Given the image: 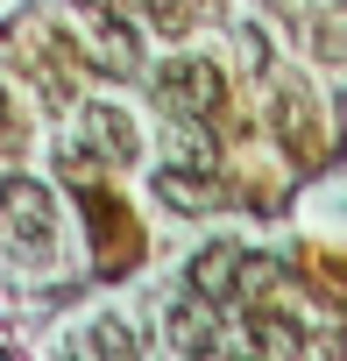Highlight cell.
<instances>
[{
  "label": "cell",
  "instance_id": "277c9868",
  "mask_svg": "<svg viewBox=\"0 0 347 361\" xmlns=\"http://www.w3.org/2000/svg\"><path fill=\"white\" fill-rule=\"evenodd\" d=\"M156 106L170 114V121H213L220 106H227V85H220V64L213 57H170L163 71H156Z\"/></svg>",
  "mask_w": 347,
  "mask_h": 361
},
{
  "label": "cell",
  "instance_id": "52a82bcc",
  "mask_svg": "<svg viewBox=\"0 0 347 361\" xmlns=\"http://www.w3.org/2000/svg\"><path fill=\"white\" fill-rule=\"evenodd\" d=\"M156 199L170 213H213L220 206V177L206 163H170V170H156Z\"/></svg>",
  "mask_w": 347,
  "mask_h": 361
},
{
  "label": "cell",
  "instance_id": "8fae6325",
  "mask_svg": "<svg viewBox=\"0 0 347 361\" xmlns=\"http://www.w3.org/2000/svg\"><path fill=\"white\" fill-rule=\"evenodd\" d=\"M135 8H142L156 29H185L192 15H206V8H213V0H135Z\"/></svg>",
  "mask_w": 347,
  "mask_h": 361
},
{
  "label": "cell",
  "instance_id": "9c48e42d",
  "mask_svg": "<svg viewBox=\"0 0 347 361\" xmlns=\"http://www.w3.org/2000/svg\"><path fill=\"white\" fill-rule=\"evenodd\" d=\"M248 347H255L262 361H298L312 340H305L298 319H284V312H255V319H248Z\"/></svg>",
  "mask_w": 347,
  "mask_h": 361
},
{
  "label": "cell",
  "instance_id": "5b68a950",
  "mask_svg": "<svg viewBox=\"0 0 347 361\" xmlns=\"http://www.w3.org/2000/svg\"><path fill=\"white\" fill-rule=\"evenodd\" d=\"M241 276H248V248H241V241H213V248H199V255H192V269H185L192 298H199V305H213V312L241 298Z\"/></svg>",
  "mask_w": 347,
  "mask_h": 361
},
{
  "label": "cell",
  "instance_id": "7a4b0ae2",
  "mask_svg": "<svg viewBox=\"0 0 347 361\" xmlns=\"http://www.w3.org/2000/svg\"><path fill=\"white\" fill-rule=\"evenodd\" d=\"M0 248L15 262H50L57 255V199L36 177H0Z\"/></svg>",
  "mask_w": 347,
  "mask_h": 361
},
{
  "label": "cell",
  "instance_id": "8992f818",
  "mask_svg": "<svg viewBox=\"0 0 347 361\" xmlns=\"http://www.w3.org/2000/svg\"><path fill=\"white\" fill-rule=\"evenodd\" d=\"M276 135H284V149L298 156V163H319L326 156V121H319V106H312V92H276Z\"/></svg>",
  "mask_w": 347,
  "mask_h": 361
},
{
  "label": "cell",
  "instance_id": "7c38bea8",
  "mask_svg": "<svg viewBox=\"0 0 347 361\" xmlns=\"http://www.w3.org/2000/svg\"><path fill=\"white\" fill-rule=\"evenodd\" d=\"M192 361H262L248 340H234V333H206L199 347H192Z\"/></svg>",
  "mask_w": 347,
  "mask_h": 361
},
{
  "label": "cell",
  "instance_id": "ba28073f",
  "mask_svg": "<svg viewBox=\"0 0 347 361\" xmlns=\"http://www.w3.org/2000/svg\"><path fill=\"white\" fill-rule=\"evenodd\" d=\"M78 347H85V361H142V354H149L142 326H128V319H114V312H106V319H92Z\"/></svg>",
  "mask_w": 347,
  "mask_h": 361
},
{
  "label": "cell",
  "instance_id": "4fadbf2b",
  "mask_svg": "<svg viewBox=\"0 0 347 361\" xmlns=\"http://www.w3.org/2000/svg\"><path fill=\"white\" fill-rule=\"evenodd\" d=\"M29 142V121H22V106H15V92L0 85V156H15Z\"/></svg>",
  "mask_w": 347,
  "mask_h": 361
},
{
  "label": "cell",
  "instance_id": "3957f363",
  "mask_svg": "<svg viewBox=\"0 0 347 361\" xmlns=\"http://www.w3.org/2000/svg\"><path fill=\"white\" fill-rule=\"evenodd\" d=\"M142 156V135H135V121L114 106V99H92V106H78V128H71V149H64V170L78 177L85 163H135Z\"/></svg>",
  "mask_w": 347,
  "mask_h": 361
},
{
  "label": "cell",
  "instance_id": "6da1fadb",
  "mask_svg": "<svg viewBox=\"0 0 347 361\" xmlns=\"http://www.w3.org/2000/svg\"><path fill=\"white\" fill-rule=\"evenodd\" d=\"M71 8V50L85 64H99L106 78H135L142 64V29L121 0H64Z\"/></svg>",
  "mask_w": 347,
  "mask_h": 361
},
{
  "label": "cell",
  "instance_id": "30bf717a",
  "mask_svg": "<svg viewBox=\"0 0 347 361\" xmlns=\"http://www.w3.org/2000/svg\"><path fill=\"white\" fill-rule=\"evenodd\" d=\"M170 333H178V347L192 354L206 333H220V326H213V305H199V298H192V305H178V312H170Z\"/></svg>",
  "mask_w": 347,
  "mask_h": 361
}]
</instances>
